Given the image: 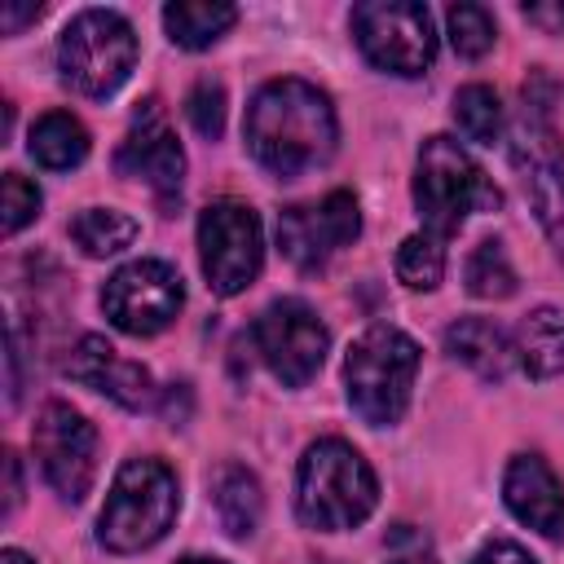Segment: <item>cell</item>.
<instances>
[{
	"label": "cell",
	"instance_id": "1",
	"mask_svg": "<svg viewBox=\"0 0 564 564\" xmlns=\"http://www.w3.org/2000/svg\"><path fill=\"white\" fill-rule=\"evenodd\" d=\"M242 132H247L251 159L278 181H295V176L322 167L339 141L330 97L317 84L295 79V75L269 79L251 97Z\"/></svg>",
	"mask_w": 564,
	"mask_h": 564
},
{
	"label": "cell",
	"instance_id": "2",
	"mask_svg": "<svg viewBox=\"0 0 564 564\" xmlns=\"http://www.w3.org/2000/svg\"><path fill=\"white\" fill-rule=\"evenodd\" d=\"M379 502V480L370 463L339 436H322L304 449L295 476V511L317 533L357 529Z\"/></svg>",
	"mask_w": 564,
	"mask_h": 564
},
{
	"label": "cell",
	"instance_id": "3",
	"mask_svg": "<svg viewBox=\"0 0 564 564\" xmlns=\"http://www.w3.org/2000/svg\"><path fill=\"white\" fill-rule=\"evenodd\" d=\"M181 511V489L167 463L159 458H128L106 494L101 520H97V542L115 555H132L154 546Z\"/></svg>",
	"mask_w": 564,
	"mask_h": 564
},
{
	"label": "cell",
	"instance_id": "4",
	"mask_svg": "<svg viewBox=\"0 0 564 564\" xmlns=\"http://www.w3.org/2000/svg\"><path fill=\"white\" fill-rule=\"evenodd\" d=\"M419 375V344L397 326H370L352 339L344 357V388L348 405L370 427H392L405 405Z\"/></svg>",
	"mask_w": 564,
	"mask_h": 564
},
{
	"label": "cell",
	"instance_id": "5",
	"mask_svg": "<svg viewBox=\"0 0 564 564\" xmlns=\"http://www.w3.org/2000/svg\"><path fill=\"white\" fill-rule=\"evenodd\" d=\"M498 203H502L498 185L454 137H427L419 145L414 207H419L427 234H436L445 242L463 229V220L471 212H494Z\"/></svg>",
	"mask_w": 564,
	"mask_h": 564
},
{
	"label": "cell",
	"instance_id": "6",
	"mask_svg": "<svg viewBox=\"0 0 564 564\" xmlns=\"http://www.w3.org/2000/svg\"><path fill=\"white\" fill-rule=\"evenodd\" d=\"M57 66H62V79L79 97L101 101L119 93L137 66L132 22L115 9H79L57 40Z\"/></svg>",
	"mask_w": 564,
	"mask_h": 564
},
{
	"label": "cell",
	"instance_id": "7",
	"mask_svg": "<svg viewBox=\"0 0 564 564\" xmlns=\"http://www.w3.org/2000/svg\"><path fill=\"white\" fill-rule=\"evenodd\" d=\"M361 57L388 75H423L436 57L432 13L419 0H366L348 13Z\"/></svg>",
	"mask_w": 564,
	"mask_h": 564
},
{
	"label": "cell",
	"instance_id": "8",
	"mask_svg": "<svg viewBox=\"0 0 564 564\" xmlns=\"http://www.w3.org/2000/svg\"><path fill=\"white\" fill-rule=\"evenodd\" d=\"M198 260L207 273V286L216 295H238L260 278L264 264V234L260 216L247 203L220 198L203 207L198 216Z\"/></svg>",
	"mask_w": 564,
	"mask_h": 564
},
{
	"label": "cell",
	"instance_id": "9",
	"mask_svg": "<svg viewBox=\"0 0 564 564\" xmlns=\"http://www.w3.org/2000/svg\"><path fill=\"white\" fill-rule=\"evenodd\" d=\"M251 344L260 352V361L269 366V375L282 388H304L330 348V330L322 326V317L304 304V300H273L256 326H251Z\"/></svg>",
	"mask_w": 564,
	"mask_h": 564
},
{
	"label": "cell",
	"instance_id": "10",
	"mask_svg": "<svg viewBox=\"0 0 564 564\" xmlns=\"http://www.w3.org/2000/svg\"><path fill=\"white\" fill-rule=\"evenodd\" d=\"M181 304H185V286L167 260H132L115 269L101 286V313L110 317V326L137 339L167 330Z\"/></svg>",
	"mask_w": 564,
	"mask_h": 564
},
{
	"label": "cell",
	"instance_id": "11",
	"mask_svg": "<svg viewBox=\"0 0 564 564\" xmlns=\"http://www.w3.org/2000/svg\"><path fill=\"white\" fill-rule=\"evenodd\" d=\"M31 449L62 502H84L97 476V432L66 401H48L31 427Z\"/></svg>",
	"mask_w": 564,
	"mask_h": 564
},
{
	"label": "cell",
	"instance_id": "12",
	"mask_svg": "<svg viewBox=\"0 0 564 564\" xmlns=\"http://www.w3.org/2000/svg\"><path fill=\"white\" fill-rule=\"evenodd\" d=\"M511 163L524 181L538 225L564 251V141L546 123V115L524 110L511 132Z\"/></svg>",
	"mask_w": 564,
	"mask_h": 564
},
{
	"label": "cell",
	"instance_id": "13",
	"mask_svg": "<svg viewBox=\"0 0 564 564\" xmlns=\"http://www.w3.org/2000/svg\"><path fill=\"white\" fill-rule=\"evenodd\" d=\"M361 234V212L348 189H330L322 203H300L278 216V247L295 269H322Z\"/></svg>",
	"mask_w": 564,
	"mask_h": 564
},
{
	"label": "cell",
	"instance_id": "14",
	"mask_svg": "<svg viewBox=\"0 0 564 564\" xmlns=\"http://www.w3.org/2000/svg\"><path fill=\"white\" fill-rule=\"evenodd\" d=\"M115 167L123 176H137L145 181L163 203H172L181 194V181H185V150L181 141L172 137L163 110H159V97H145L132 115V128L115 154Z\"/></svg>",
	"mask_w": 564,
	"mask_h": 564
},
{
	"label": "cell",
	"instance_id": "15",
	"mask_svg": "<svg viewBox=\"0 0 564 564\" xmlns=\"http://www.w3.org/2000/svg\"><path fill=\"white\" fill-rule=\"evenodd\" d=\"M66 375L110 401H119L123 410H145L154 401V379L141 361L119 357L101 335H84L70 357H66Z\"/></svg>",
	"mask_w": 564,
	"mask_h": 564
},
{
	"label": "cell",
	"instance_id": "16",
	"mask_svg": "<svg viewBox=\"0 0 564 564\" xmlns=\"http://www.w3.org/2000/svg\"><path fill=\"white\" fill-rule=\"evenodd\" d=\"M502 498L520 524H529L551 542H564V485L538 454H516L507 463Z\"/></svg>",
	"mask_w": 564,
	"mask_h": 564
},
{
	"label": "cell",
	"instance_id": "17",
	"mask_svg": "<svg viewBox=\"0 0 564 564\" xmlns=\"http://www.w3.org/2000/svg\"><path fill=\"white\" fill-rule=\"evenodd\" d=\"M445 352L471 366L480 379H502L516 366L511 335L489 317H458L445 326Z\"/></svg>",
	"mask_w": 564,
	"mask_h": 564
},
{
	"label": "cell",
	"instance_id": "18",
	"mask_svg": "<svg viewBox=\"0 0 564 564\" xmlns=\"http://www.w3.org/2000/svg\"><path fill=\"white\" fill-rule=\"evenodd\" d=\"M516 361L533 375V379H551L564 370V308L555 304H542L533 313L520 317L516 335Z\"/></svg>",
	"mask_w": 564,
	"mask_h": 564
},
{
	"label": "cell",
	"instance_id": "19",
	"mask_svg": "<svg viewBox=\"0 0 564 564\" xmlns=\"http://www.w3.org/2000/svg\"><path fill=\"white\" fill-rule=\"evenodd\" d=\"M212 502H216V516H220V524H225L229 538H251L260 529L264 494H260V480L247 467L225 463L212 476Z\"/></svg>",
	"mask_w": 564,
	"mask_h": 564
},
{
	"label": "cell",
	"instance_id": "20",
	"mask_svg": "<svg viewBox=\"0 0 564 564\" xmlns=\"http://www.w3.org/2000/svg\"><path fill=\"white\" fill-rule=\"evenodd\" d=\"M234 22H238V9L234 4H220V0H181V4H167L163 9V31L181 48H207Z\"/></svg>",
	"mask_w": 564,
	"mask_h": 564
},
{
	"label": "cell",
	"instance_id": "21",
	"mask_svg": "<svg viewBox=\"0 0 564 564\" xmlns=\"http://www.w3.org/2000/svg\"><path fill=\"white\" fill-rule=\"evenodd\" d=\"M88 154V128L66 115V110H48L35 119L31 128V159L48 172H66V167H79Z\"/></svg>",
	"mask_w": 564,
	"mask_h": 564
},
{
	"label": "cell",
	"instance_id": "22",
	"mask_svg": "<svg viewBox=\"0 0 564 564\" xmlns=\"http://www.w3.org/2000/svg\"><path fill=\"white\" fill-rule=\"evenodd\" d=\"M70 238L84 247V256H115V251L132 247L137 220L119 207H88L70 220Z\"/></svg>",
	"mask_w": 564,
	"mask_h": 564
},
{
	"label": "cell",
	"instance_id": "23",
	"mask_svg": "<svg viewBox=\"0 0 564 564\" xmlns=\"http://www.w3.org/2000/svg\"><path fill=\"white\" fill-rule=\"evenodd\" d=\"M397 278L410 286V291H432L441 278H445V242L436 234H410L401 247H397V260H392Z\"/></svg>",
	"mask_w": 564,
	"mask_h": 564
},
{
	"label": "cell",
	"instance_id": "24",
	"mask_svg": "<svg viewBox=\"0 0 564 564\" xmlns=\"http://www.w3.org/2000/svg\"><path fill=\"white\" fill-rule=\"evenodd\" d=\"M454 123L467 141H480V145H494L498 132H502V106H498V93L485 88V84H467L454 93Z\"/></svg>",
	"mask_w": 564,
	"mask_h": 564
},
{
	"label": "cell",
	"instance_id": "25",
	"mask_svg": "<svg viewBox=\"0 0 564 564\" xmlns=\"http://www.w3.org/2000/svg\"><path fill=\"white\" fill-rule=\"evenodd\" d=\"M467 291L480 300H507L516 291V269L502 251V242L485 238L471 256H467Z\"/></svg>",
	"mask_w": 564,
	"mask_h": 564
},
{
	"label": "cell",
	"instance_id": "26",
	"mask_svg": "<svg viewBox=\"0 0 564 564\" xmlns=\"http://www.w3.org/2000/svg\"><path fill=\"white\" fill-rule=\"evenodd\" d=\"M445 26H449V44L458 57H485L494 48V13L485 4H449L445 13Z\"/></svg>",
	"mask_w": 564,
	"mask_h": 564
},
{
	"label": "cell",
	"instance_id": "27",
	"mask_svg": "<svg viewBox=\"0 0 564 564\" xmlns=\"http://www.w3.org/2000/svg\"><path fill=\"white\" fill-rule=\"evenodd\" d=\"M0 212H4V234L13 238L18 229H26L40 216V185L26 181L22 172H4V181H0Z\"/></svg>",
	"mask_w": 564,
	"mask_h": 564
},
{
	"label": "cell",
	"instance_id": "28",
	"mask_svg": "<svg viewBox=\"0 0 564 564\" xmlns=\"http://www.w3.org/2000/svg\"><path fill=\"white\" fill-rule=\"evenodd\" d=\"M185 115H189V123H194L198 137L216 141L225 132V88L212 84V79L194 84V93L185 97Z\"/></svg>",
	"mask_w": 564,
	"mask_h": 564
},
{
	"label": "cell",
	"instance_id": "29",
	"mask_svg": "<svg viewBox=\"0 0 564 564\" xmlns=\"http://www.w3.org/2000/svg\"><path fill=\"white\" fill-rule=\"evenodd\" d=\"M383 542H388V560L383 564H432V542L414 524H392Z\"/></svg>",
	"mask_w": 564,
	"mask_h": 564
},
{
	"label": "cell",
	"instance_id": "30",
	"mask_svg": "<svg viewBox=\"0 0 564 564\" xmlns=\"http://www.w3.org/2000/svg\"><path fill=\"white\" fill-rule=\"evenodd\" d=\"M467 564H538L524 546H516V542H489V546H480Z\"/></svg>",
	"mask_w": 564,
	"mask_h": 564
},
{
	"label": "cell",
	"instance_id": "31",
	"mask_svg": "<svg viewBox=\"0 0 564 564\" xmlns=\"http://www.w3.org/2000/svg\"><path fill=\"white\" fill-rule=\"evenodd\" d=\"M520 13H524V22H533V26L551 31V35H560V31H564V0H546V4H520Z\"/></svg>",
	"mask_w": 564,
	"mask_h": 564
},
{
	"label": "cell",
	"instance_id": "32",
	"mask_svg": "<svg viewBox=\"0 0 564 564\" xmlns=\"http://www.w3.org/2000/svg\"><path fill=\"white\" fill-rule=\"evenodd\" d=\"M40 13H44L40 4H4V9H0V26H4V35H18V31H22L26 22H35Z\"/></svg>",
	"mask_w": 564,
	"mask_h": 564
},
{
	"label": "cell",
	"instance_id": "33",
	"mask_svg": "<svg viewBox=\"0 0 564 564\" xmlns=\"http://www.w3.org/2000/svg\"><path fill=\"white\" fill-rule=\"evenodd\" d=\"M4 476H9V494H4V516H13V507L22 502V471H18V454H4Z\"/></svg>",
	"mask_w": 564,
	"mask_h": 564
},
{
	"label": "cell",
	"instance_id": "34",
	"mask_svg": "<svg viewBox=\"0 0 564 564\" xmlns=\"http://www.w3.org/2000/svg\"><path fill=\"white\" fill-rule=\"evenodd\" d=\"M0 564H31V560H26V555H22V551H13V546H9V551H4V555H0Z\"/></svg>",
	"mask_w": 564,
	"mask_h": 564
},
{
	"label": "cell",
	"instance_id": "35",
	"mask_svg": "<svg viewBox=\"0 0 564 564\" xmlns=\"http://www.w3.org/2000/svg\"><path fill=\"white\" fill-rule=\"evenodd\" d=\"M176 564H225V560H216V555H185V560H176Z\"/></svg>",
	"mask_w": 564,
	"mask_h": 564
},
{
	"label": "cell",
	"instance_id": "36",
	"mask_svg": "<svg viewBox=\"0 0 564 564\" xmlns=\"http://www.w3.org/2000/svg\"><path fill=\"white\" fill-rule=\"evenodd\" d=\"M317 564H335V560H317Z\"/></svg>",
	"mask_w": 564,
	"mask_h": 564
}]
</instances>
